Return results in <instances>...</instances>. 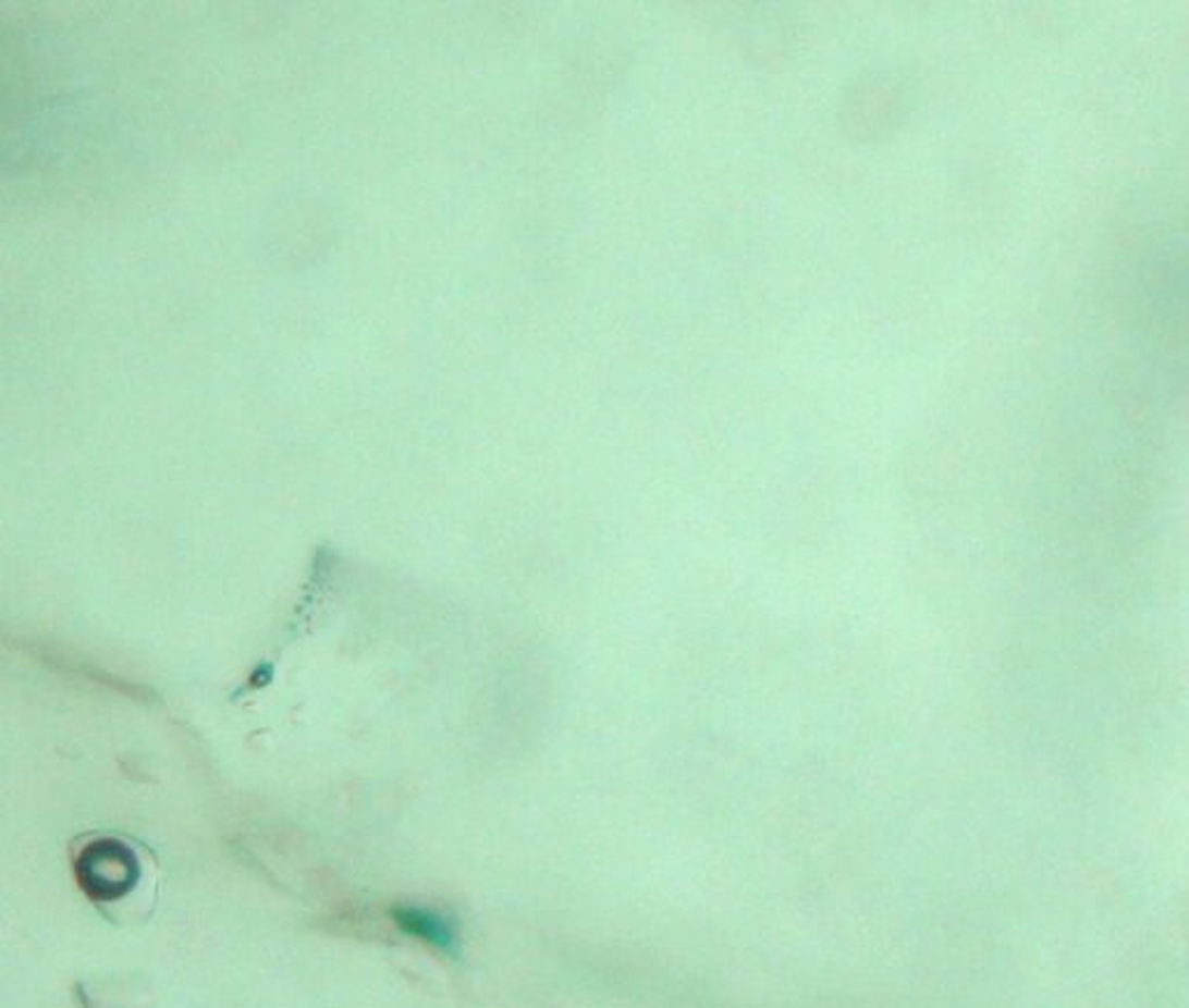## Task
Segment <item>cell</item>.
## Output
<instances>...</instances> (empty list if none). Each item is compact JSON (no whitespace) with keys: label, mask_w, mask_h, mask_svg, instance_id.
<instances>
[{"label":"cell","mask_w":1189,"mask_h":1008,"mask_svg":"<svg viewBox=\"0 0 1189 1008\" xmlns=\"http://www.w3.org/2000/svg\"><path fill=\"white\" fill-rule=\"evenodd\" d=\"M149 853L121 834H89L75 844L73 874L79 890L98 909L112 913L143 890Z\"/></svg>","instance_id":"1"},{"label":"cell","mask_w":1189,"mask_h":1008,"mask_svg":"<svg viewBox=\"0 0 1189 1008\" xmlns=\"http://www.w3.org/2000/svg\"><path fill=\"white\" fill-rule=\"evenodd\" d=\"M391 918L407 936L421 938L428 946L449 955L461 952V934L453 920L444 913L428 907H416V903H400V907L391 909Z\"/></svg>","instance_id":"2"}]
</instances>
